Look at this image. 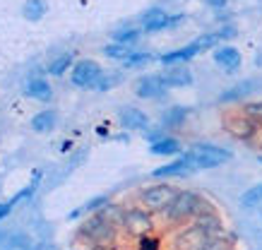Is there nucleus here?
<instances>
[{
	"mask_svg": "<svg viewBox=\"0 0 262 250\" xmlns=\"http://www.w3.org/2000/svg\"><path fill=\"white\" fill-rule=\"evenodd\" d=\"M209 210H214V204L207 200L202 193H198V190H181L178 197L161 212V217L171 226H185L190 224L195 217H200V214H205Z\"/></svg>",
	"mask_w": 262,
	"mask_h": 250,
	"instance_id": "nucleus-1",
	"label": "nucleus"
},
{
	"mask_svg": "<svg viewBox=\"0 0 262 250\" xmlns=\"http://www.w3.org/2000/svg\"><path fill=\"white\" fill-rule=\"evenodd\" d=\"M233 36V29H219V32H209V34H202L198 39H192L190 43H185L181 49H173V51H166V53H161L159 56V63L161 65H185L195 60L200 53H205V51H214L219 46V41L224 39H231Z\"/></svg>",
	"mask_w": 262,
	"mask_h": 250,
	"instance_id": "nucleus-2",
	"label": "nucleus"
},
{
	"mask_svg": "<svg viewBox=\"0 0 262 250\" xmlns=\"http://www.w3.org/2000/svg\"><path fill=\"white\" fill-rule=\"evenodd\" d=\"M120 236H123L120 234V226L106 221L99 212L89 214L80 224V229H77V238H84L92 248H116Z\"/></svg>",
	"mask_w": 262,
	"mask_h": 250,
	"instance_id": "nucleus-3",
	"label": "nucleus"
},
{
	"mask_svg": "<svg viewBox=\"0 0 262 250\" xmlns=\"http://www.w3.org/2000/svg\"><path fill=\"white\" fill-rule=\"evenodd\" d=\"M183 154L188 156V162L192 164L195 171L216 169V166H222V164L233 159V154H231L229 149H224V147H219V145H212V142H195V145L188 147Z\"/></svg>",
	"mask_w": 262,
	"mask_h": 250,
	"instance_id": "nucleus-4",
	"label": "nucleus"
},
{
	"mask_svg": "<svg viewBox=\"0 0 262 250\" xmlns=\"http://www.w3.org/2000/svg\"><path fill=\"white\" fill-rule=\"evenodd\" d=\"M178 193H181V190L176 186H171L166 180H157V183H151V186L142 188V190L137 193V204L144 207V210H149L151 214H161V212L178 197Z\"/></svg>",
	"mask_w": 262,
	"mask_h": 250,
	"instance_id": "nucleus-5",
	"label": "nucleus"
},
{
	"mask_svg": "<svg viewBox=\"0 0 262 250\" xmlns=\"http://www.w3.org/2000/svg\"><path fill=\"white\" fill-rule=\"evenodd\" d=\"M154 214L149 210H144L140 204L135 207H125V214H123V221H120V234L127 236V238H142L147 234H154Z\"/></svg>",
	"mask_w": 262,
	"mask_h": 250,
	"instance_id": "nucleus-6",
	"label": "nucleus"
},
{
	"mask_svg": "<svg viewBox=\"0 0 262 250\" xmlns=\"http://www.w3.org/2000/svg\"><path fill=\"white\" fill-rule=\"evenodd\" d=\"M222 128L229 132L233 140H238V142H253L257 138V132H260V123H255L253 118H248L246 113L241 111V108H233V111H226L222 116Z\"/></svg>",
	"mask_w": 262,
	"mask_h": 250,
	"instance_id": "nucleus-7",
	"label": "nucleus"
},
{
	"mask_svg": "<svg viewBox=\"0 0 262 250\" xmlns=\"http://www.w3.org/2000/svg\"><path fill=\"white\" fill-rule=\"evenodd\" d=\"M185 22V15H168L166 10L161 8H151L142 15V34H159V32H168L176 29Z\"/></svg>",
	"mask_w": 262,
	"mask_h": 250,
	"instance_id": "nucleus-8",
	"label": "nucleus"
},
{
	"mask_svg": "<svg viewBox=\"0 0 262 250\" xmlns=\"http://www.w3.org/2000/svg\"><path fill=\"white\" fill-rule=\"evenodd\" d=\"M103 75V67L92 58H82V60H75L70 70V82L80 89H96L99 80Z\"/></svg>",
	"mask_w": 262,
	"mask_h": 250,
	"instance_id": "nucleus-9",
	"label": "nucleus"
},
{
	"mask_svg": "<svg viewBox=\"0 0 262 250\" xmlns=\"http://www.w3.org/2000/svg\"><path fill=\"white\" fill-rule=\"evenodd\" d=\"M135 97L147 99V101H157V99H164L168 94V87L164 77L159 75H142L140 80H135Z\"/></svg>",
	"mask_w": 262,
	"mask_h": 250,
	"instance_id": "nucleus-10",
	"label": "nucleus"
},
{
	"mask_svg": "<svg viewBox=\"0 0 262 250\" xmlns=\"http://www.w3.org/2000/svg\"><path fill=\"white\" fill-rule=\"evenodd\" d=\"M192 173H195V169L188 162V156L178 154L168 164H161V166H157V169L151 171V178L154 180H168V178H185V176H192Z\"/></svg>",
	"mask_w": 262,
	"mask_h": 250,
	"instance_id": "nucleus-11",
	"label": "nucleus"
},
{
	"mask_svg": "<svg viewBox=\"0 0 262 250\" xmlns=\"http://www.w3.org/2000/svg\"><path fill=\"white\" fill-rule=\"evenodd\" d=\"M207 243H209V238L190 221V224H185L181 231L176 234L173 250H205Z\"/></svg>",
	"mask_w": 262,
	"mask_h": 250,
	"instance_id": "nucleus-12",
	"label": "nucleus"
},
{
	"mask_svg": "<svg viewBox=\"0 0 262 250\" xmlns=\"http://www.w3.org/2000/svg\"><path fill=\"white\" fill-rule=\"evenodd\" d=\"M260 87H262V82L253 80V77L238 80L236 84H231L229 89H224L222 94H219V104H238L243 99H250Z\"/></svg>",
	"mask_w": 262,
	"mask_h": 250,
	"instance_id": "nucleus-13",
	"label": "nucleus"
},
{
	"mask_svg": "<svg viewBox=\"0 0 262 250\" xmlns=\"http://www.w3.org/2000/svg\"><path fill=\"white\" fill-rule=\"evenodd\" d=\"M212 58H214V65L226 75H233L238 73L241 63H243V58H241V51L236 46H231V43H222V46H216L212 51Z\"/></svg>",
	"mask_w": 262,
	"mask_h": 250,
	"instance_id": "nucleus-14",
	"label": "nucleus"
},
{
	"mask_svg": "<svg viewBox=\"0 0 262 250\" xmlns=\"http://www.w3.org/2000/svg\"><path fill=\"white\" fill-rule=\"evenodd\" d=\"M118 121L120 125L130 132H147L151 125L149 116L142 111V108H135V106H125V108H120L118 113Z\"/></svg>",
	"mask_w": 262,
	"mask_h": 250,
	"instance_id": "nucleus-15",
	"label": "nucleus"
},
{
	"mask_svg": "<svg viewBox=\"0 0 262 250\" xmlns=\"http://www.w3.org/2000/svg\"><path fill=\"white\" fill-rule=\"evenodd\" d=\"M161 77H164L168 89H185L195 82L190 67H185V65H168L166 70L161 73Z\"/></svg>",
	"mask_w": 262,
	"mask_h": 250,
	"instance_id": "nucleus-16",
	"label": "nucleus"
},
{
	"mask_svg": "<svg viewBox=\"0 0 262 250\" xmlns=\"http://www.w3.org/2000/svg\"><path fill=\"white\" fill-rule=\"evenodd\" d=\"M192 224L198 226L207 238H219V236H224V221H222V217L216 214V210H209V212H205V214L195 217Z\"/></svg>",
	"mask_w": 262,
	"mask_h": 250,
	"instance_id": "nucleus-17",
	"label": "nucleus"
},
{
	"mask_svg": "<svg viewBox=\"0 0 262 250\" xmlns=\"http://www.w3.org/2000/svg\"><path fill=\"white\" fill-rule=\"evenodd\" d=\"M188 116H190V108L188 106H168V108H164L159 116V125L164 130H176V128H183L185 125V121H188Z\"/></svg>",
	"mask_w": 262,
	"mask_h": 250,
	"instance_id": "nucleus-18",
	"label": "nucleus"
},
{
	"mask_svg": "<svg viewBox=\"0 0 262 250\" xmlns=\"http://www.w3.org/2000/svg\"><path fill=\"white\" fill-rule=\"evenodd\" d=\"M24 94L34 101H51L53 99V87L46 77H29V82L24 84Z\"/></svg>",
	"mask_w": 262,
	"mask_h": 250,
	"instance_id": "nucleus-19",
	"label": "nucleus"
},
{
	"mask_svg": "<svg viewBox=\"0 0 262 250\" xmlns=\"http://www.w3.org/2000/svg\"><path fill=\"white\" fill-rule=\"evenodd\" d=\"M149 154H154V156H178V154H183V145L173 135H164L161 140L149 145Z\"/></svg>",
	"mask_w": 262,
	"mask_h": 250,
	"instance_id": "nucleus-20",
	"label": "nucleus"
},
{
	"mask_svg": "<svg viewBox=\"0 0 262 250\" xmlns=\"http://www.w3.org/2000/svg\"><path fill=\"white\" fill-rule=\"evenodd\" d=\"M58 125V113L53 108H46V111H39L32 118V130L39 132V135H46V132H53Z\"/></svg>",
	"mask_w": 262,
	"mask_h": 250,
	"instance_id": "nucleus-21",
	"label": "nucleus"
},
{
	"mask_svg": "<svg viewBox=\"0 0 262 250\" xmlns=\"http://www.w3.org/2000/svg\"><path fill=\"white\" fill-rule=\"evenodd\" d=\"M72 65H75V56L72 53H63V56L53 58L51 63H48V75L51 77H63L65 73H70Z\"/></svg>",
	"mask_w": 262,
	"mask_h": 250,
	"instance_id": "nucleus-22",
	"label": "nucleus"
},
{
	"mask_svg": "<svg viewBox=\"0 0 262 250\" xmlns=\"http://www.w3.org/2000/svg\"><path fill=\"white\" fill-rule=\"evenodd\" d=\"M46 10V0H27L22 5V15L27 17V22H41Z\"/></svg>",
	"mask_w": 262,
	"mask_h": 250,
	"instance_id": "nucleus-23",
	"label": "nucleus"
},
{
	"mask_svg": "<svg viewBox=\"0 0 262 250\" xmlns=\"http://www.w3.org/2000/svg\"><path fill=\"white\" fill-rule=\"evenodd\" d=\"M108 202H111V200H108V195H96V197H92L89 202H84L80 210L72 212L70 219H77V217H82V214H87V217H89V214H96V212L101 210V207H106Z\"/></svg>",
	"mask_w": 262,
	"mask_h": 250,
	"instance_id": "nucleus-24",
	"label": "nucleus"
},
{
	"mask_svg": "<svg viewBox=\"0 0 262 250\" xmlns=\"http://www.w3.org/2000/svg\"><path fill=\"white\" fill-rule=\"evenodd\" d=\"M241 207L243 210H253V207H257V204H262V180L260 183H255L253 188H248L246 193L241 195Z\"/></svg>",
	"mask_w": 262,
	"mask_h": 250,
	"instance_id": "nucleus-25",
	"label": "nucleus"
},
{
	"mask_svg": "<svg viewBox=\"0 0 262 250\" xmlns=\"http://www.w3.org/2000/svg\"><path fill=\"white\" fill-rule=\"evenodd\" d=\"M154 56H151L149 51H133L130 56L123 60V67L125 70H137V67H144L147 63H151Z\"/></svg>",
	"mask_w": 262,
	"mask_h": 250,
	"instance_id": "nucleus-26",
	"label": "nucleus"
},
{
	"mask_svg": "<svg viewBox=\"0 0 262 250\" xmlns=\"http://www.w3.org/2000/svg\"><path fill=\"white\" fill-rule=\"evenodd\" d=\"M140 36H142V29H140V27H123L118 32H113V41H116V43H125V46L137 43Z\"/></svg>",
	"mask_w": 262,
	"mask_h": 250,
	"instance_id": "nucleus-27",
	"label": "nucleus"
},
{
	"mask_svg": "<svg viewBox=\"0 0 262 250\" xmlns=\"http://www.w3.org/2000/svg\"><path fill=\"white\" fill-rule=\"evenodd\" d=\"M99 214H101L106 221H111V224L120 226V221H123V214H125V204H118V202H108L106 207H101V210H99Z\"/></svg>",
	"mask_w": 262,
	"mask_h": 250,
	"instance_id": "nucleus-28",
	"label": "nucleus"
},
{
	"mask_svg": "<svg viewBox=\"0 0 262 250\" xmlns=\"http://www.w3.org/2000/svg\"><path fill=\"white\" fill-rule=\"evenodd\" d=\"M130 53H133V46H125V43H116V41H111L108 46H103V56L111 58V60H118V63H123Z\"/></svg>",
	"mask_w": 262,
	"mask_h": 250,
	"instance_id": "nucleus-29",
	"label": "nucleus"
},
{
	"mask_svg": "<svg viewBox=\"0 0 262 250\" xmlns=\"http://www.w3.org/2000/svg\"><path fill=\"white\" fill-rule=\"evenodd\" d=\"M241 111L246 113L248 118H253L255 123H260V125H262V99H253V101H246V104L241 106Z\"/></svg>",
	"mask_w": 262,
	"mask_h": 250,
	"instance_id": "nucleus-30",
	"label": "nucleus"
},
{
	"mask_svg": "<svg viewBox=\"0 0 262 250\" xmlns=\"http://www.w3.org/2000/svg\"><path fill=\"white\" fill-rule=\"evenodd\" d=\"M120 82H123V75L120 73H106V70H103L101 80L96 84V92H108V89H113L116 84H120Z\"/></svg>",
	"mask_w": 262,
	"mask_h": 250,
	"instance_id": "nucleus-31",
	"label": "nucleus"
},
{
	"mask_svg": "<svg viewBox=\"0 0 262 250\" xmlns=\"http://www.w3.org/2000/svg\"><path fill=\"white\" fill-rule=\"evenodd\" d=\"M159 241L154 238V234H147L142 238H137V250H159Z\"/></svg>",
	"mask_w": 262,
	"mask_h": 250,
	"instance_id": "nucleus-32",
	"label": "nucleus"
},
{
	"mask_svg": "<svg viewBox=\"0 0 262 250\" xmlns=\"http://www.w3.org/2000/svg\"><path fill=\"white\" fill-rule=\"evenodd\" d=\"M205 250H233V245L229 243L226 236H219V238H209Z\"/></svg>",
	"mask_w": 262,
	"mask_h": 250,
	"instance_id": "nucleus-33",
	"label": "nucleus"
},
{
	"mask_svg": "<svg viewBox=\"0 0 262 250\" xmlns=\"http://www.w3.org/2000/svg\"><path fill=\"white\" fill-rule=\"evenodd\" d=\"M12 207H15V202L10 200V202H0V221L3 219H8L10 214H12Z\"/></svg>",
	"mask_w": 262,
	"mask_h": 250,
	"instance_id": "nucleus-34",
	"label": "nucleus"
},
{
	"mask_svg": "<svg viewBox=\"0 0 262 250\" xmlns=\"http://www.w3.org/2000/svg\"><path fill=\"white\" fill-rule=\"evenodd\" d=\"M207 8L212 10H226V5H229V0H205Z\"/></svg>",
	"mask_w": 262,
	"mask_h": 250,
	"instance_id": "nucleus-35",
	"label": "nucleus"
},
{
	"mask_svg": "<svg viewBox=\"0 0 262 250\" xmlns=\"http://www.w3.org/2000/svg\"><path fill=\"white\" fill-rule=\"evenodd\" d=\"M89 250H113V248H89Z\"/></svg>",
	"mask_w": 262,
	"mask_h": 250,
	"instance_id": "nucleus-36",
	"label": "nucleus"
},
{
	"mask_svg": "<svg viewBox=\"0 0 262 250\" xmlns=\"http://www.w3.org/2000/svg\"><path fill=\"white\" fill-rule=\"evenodd\" d=\"M257 162H262V156H257Z\"/></svg>",
	"mask_w": 262,
	"mask_h": 250,
	"instance_id": "nucleus-37",
	"label": "nucleus"
}]
</instances>
